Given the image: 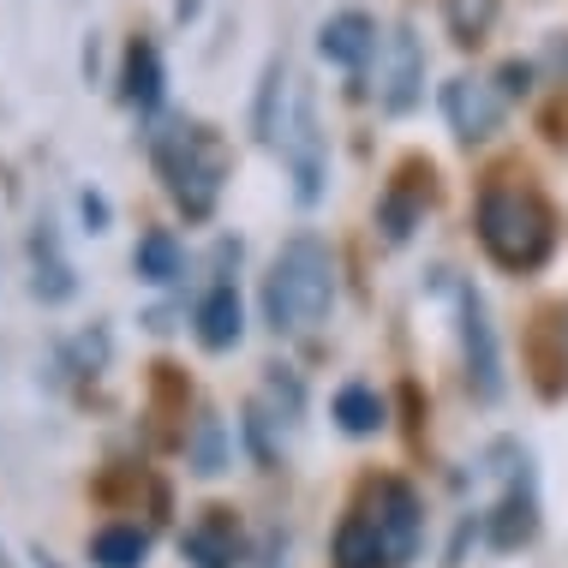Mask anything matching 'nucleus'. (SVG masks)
I'll return each mask as SVG.
<instances>
[{"mask_svg": "<svg viewBox=\"0 0 568 568\" xmlns=\"http://www.w3.org/2000/svg\"><path fill=\"white\" fill-rule=\"evenodd\" d=\"M144 557H150V532L138 520H109L90 539V562L97 568H144Z\"/></svg>", "mask_w": 568, "mask_h": 568, "instance_id": "nucleus-17", "label": "nucleus"}, {"mask_svg": "<svg viewBox=\"0 0 568 568\" xmlns=\"http://www.w3.org/2000/svg\"><path fill=\"white\" fill-rule=\"evenodd\" d=\"M425 90V42L407 19L389 24V37L377 42V109L383 114H407Z\"/></svg>", "mask_w": 568, "mask_h": 568, "instance_id": "nucleus-6", "label": "nucleus"}, {"mask_svg": "<svg viewBox=\"0 0 568 568\" xmlns=\"http://www.w3.org/2000/svg\"><path fill=\"white\" fill-rule=\"evenodd\" d=\"M132 270H138V282H150V287H174L180 275H186V245L168 234V227H150V234L132 245Z\"/></svg>", "mask_w": 568, "mask_h": 568, "instance_id": "nucleus-16", "label": "nucleus"}, {"mask_svg": "<svg viewBox=\"0 0 568 568\" xmlns=\"http://www.w3.org/2000/svg\"><path fill=\"white\" fill-rule=\"evenodd\" d=\"M37 568H60V562L49 557V550H37Z\"/></svg>", "mask_w": 568, "mask_h": 568, "instance_id": "nucleus-25", "label": "nucleus"}, {"mask_svg": "<svg viewBox=\"0 0 568 568\" xmlns=\"http://www.w3.org/2000/svg\"><path fill=\"white\" fill-rule=\"evenodd\" d=\"M282 150H287V162H294V197L300 204H317V197H324V180H329V150H324V132H317L312 90H294V114H287Z\"/></svg>", "mask_w": 568, "mask_h": 568, "instance_id": "nucleus-7", "label": "nucleus"}, {"mask_svg": "<svg viewBox=\"0 0 568 568\" xmlns=\"http://www.w3.org/2000/svg\"><path fill=\"white\" fill-rule=\"evenodd\" d=\"M264 324L275 335H305L329 317L335 305V252L324 234H294L282 240V252L270 257V275H264Z\"/></svg>", "mask_w": 568, "mask_h": 568, "instance_id": "nucleus-1", "label": "nucleus"}, {"mask_svg": "<svg viewBox=\"0 0 568 568\" xmlns=\"http://www.w3.org/2000/svg\"><path fill=\"white\" fill-rule=\"evenodd\" d=\"M287 114H294V97H287V54H270L264 60V79H257V102H252L257 144H282Z\"/></svg>", "mask_w": 568, "mask_h": 568, "instance_id": "nucleus-14", "label": "nucleus"}, {"mask_svg": "<svg viewBox=\"0 0 568 568\" xmlns=\"http://www.w3.org/2000/svg\"><path fill=\"white\" fill-rule=\"evenodd\" d=\"M479 245L503 270H539L557 245V222H550L545 197L527 186H485L479 197Z\"/></svg>", "mask_w": 568, "mask_h": 568, "instance_id": "nucleus-3", "label": "nucleus"}, {"mask_svg": "<svg viewBox=\"0 0 568 568\" xmlns=\"http://www.w3.org/2000/svg\"><path fill=\"white\" fill-rule=\"evenodd\" d=\"M532 79V67H520V60H509V67H503V97H527V84Z\"/></svg>", "mask_w": 568, "mask_h": 568, "instance_id": "nucleus-23", "label": "nucleus"}, {"mask_svg": "<svg viewBox=\"0 0 568 568\" xmlns=\"http://www.w3.org/2000/svg\"><path fill=\"white\" fill-rule=\"evenodd\" d=\"M443 24L455 42H485V30L497 24V0H443Z\"/></svg>", "mask_w": 568, "mask_h": 568, "instance_id": "nucleus-19", "label": "nucleus"}, {"mask_svg": "<svg viewBox=\"0 0 568 568\" xmlns=\"http://www.w3.org/2000/svg\"><path fill=\"white\" fill-rule=\"evenodd\" d=\"M335 568H389V562H383V545H377L372 520H365V509H353L342 527H335Z\"/></svg>", "mask_w": 568, "mask_h": 568, "instance_id": "nucleus-18", "label": "nucleus"}, {"mask_svg": "<svg viewBox=\"0 0 568 568\" xmlns=\"http://www.w3.org/2000/svg\"><path fill=\"white\" fill-rule=\"evenodd\" d=\"M377 19L372 12H359V7H342V12H329L324 24H317V54L329 60V67H365V60H377Z\"/></svg>", "mask_w": 568, "mask_h": 568, "instance_id": "nucleus-9", "label": "nucleus"}, {"mask_svg": "<svg viewBox=\"0 0 568 568\" xmlns=\"http://www.w3.org/2000/svg\"><path fill=\"white\" fill-rule=\"evenodd\" d=\"M503 90L490 79H473V72H460V79L443 84V120H449V132L460 144H485L490 132L503 126Z\"/></svg>", "mask_w": 568, "mask_h": 568, "instance_id": "nucleus-8", "label": "nucleus"}, {"mask_svg": "<svg viewBox=\"0 0 568 568\" xmlns=\"http://www.w3.org/2000/svg\"><path fill=\"white\" fill-rule=\"evenodd\" d=\"M162 97H168V72H162L156 42H132L126 60H120V102L132 114H156Z\"/></svg>", "mask_w": 568, "mask_h": 568, "instance_id": "nucleus-13", "label": "nucleus"}, {"mask_svg": "<svg viewBox=\"0 0 568 568\" xmlns=\"http://www.w3.org/2000/svg\"><path fill=\"white\" fill-rule=\"evenodd\" d=\"M455 287V324H460V359H467V389L479 402L503 395V347H497V324H490V305L473 282H449Z\"/></svg>", "mask_w": 568, "mask_h": 568, "instance_id": "nucleus-4", "label": "nucleus"}, {"mask_svg": "<svg viewBox=\"0 0 568 568\" xmlns=\"http://www.w3.org/2000/svg\"><path fill=\"white\" fill-rule=\"evenodd\" d=\"M180 550H186L192 568H240L245 545H240V527L227 509H210L204 520H192L186 539H180Z\"/></svg>", "mask_w": 568, "mask_h": 568, "instance_id": "nucleus-12", "label": "nucleus"}, {"mask_svg": "<svg viewBox=\"0 0 568 568\" xmlns=\"http://www.w3.org/2000/svg\"><path fill=\"white\" fill-rule=\"evenodd\" d=\"M79 216H84V227H90V234H109V222H114V204H109V197H102L97 186H84V192H79Z\"/></svg>", "mask_w": 568, "mask_h": 568, "instance_id": "nucleus-22", "label": "nucleus"}, {"mask_svg": "<svg viewBox=\"0 0 568 568\" xmlns=\"http://www.w3.org/2000/svg\"><path fill=\"white\" fill-rule=\"evenodd\" d=\"M192 335H197V347H210V353L240 347V335H245V305H240V287L227 282V275H216V282L204 287V300L192 305Z\"/></svg>", "mask_w": 568, "mask_h": 568, "instance_id": "nucleus-10", "label": "nucleus"}, {"mask_svg": "<svg viewBox=\"0 0 568 568\" xmlns=\"http://www.w3.org/2000/svg\"><path fill=\"white\" fill-rule=\"evenodd\" d=\"M150 156H156V174L168 180V197L180 204V216L210 222V210H216V197L227 186V144L222 138L210 126L180 120V126H162L150 138Z\"/></svg>", "mask_w": 568, "mask_h": 568, "instance_id": "nucleus-2", "label": "nucleus"}, {"mask_svg": "<svg viewBox=\"0 0 568 568\" xmlns=\"http://www.w3.org/2000/svg\"><path fill=\"white\" fill-rule=\"evenodd\" d=\"M329 419L342 425L347 437H377L383 425H389V402L372 389V383H342L329 402Z\"/></svg>", "mask_w": 568, "mask_h": 568, "instance_id": "nucleus-15", "label": "nucleus"}, {"mask_svg": "<svg viewBox=\"0 0 568 568\" xmlns=\"http://www.w3.org/2000/svg\"><path fill=\"white\" fill-rule=\"evenodd\" d=\"M359 509H365V520H372V532H377V545H383V562L407 568L413 550H419V532H425L419 490L402 485V479H383V485H372V497H365Z\"/></svg>", "mask_w": 568, "mask_h": 568, "instance_id": "nucleus-5", "label": "nucleus"}, {"mask_svg": "<svg viewBox=\"0 0 568 568\" xmlns=\"http://www.w3.org/2000/svg\"><path fill=\"white\" fill-rule=\"evenodd\" d=\"M192 467L204 473V479H216V473L227 467V432H222L216 413H204V419H197V432H192Z\"/></svg>", "mask_w": 568, "mask_h": 568, "instance_id": "nucleus-20", "label": "nucleus"}, {"mask_svg": "<svg viewBox=\"0 0 568 568\" xmlns=\"http://www.w3.org/2000/svg\"><path fill=\"white\" fill-rule=\"evenodd\" d=\"M425 210V197H407L402 186L389 192V204H383V227H389V240H407L413 234V216Z\"/></svg>", "mask_w": 568, "mask_h": 568, "instance_id": "nucleus-21", "label": "nucleus"}, {"mask_svg": "<svg viewBox=\"0 0 568 568\" xmlns=\"http://www.w3.org/2000/svg\"><path fill=\"white\" fill-rule=\"evenodd\" d=\"M252 568H287V539H264V550H257Z\"/></svg>", "mask_w": 568, "mask_h": 568, "instance_id": "nucleus-24", "label": "nucleus"}, {"mask_svg": "<svg viewBox=\"0 0 568 568\" xmlns=\"http://www.w3.org/2000/svg\"><path fill=\"white\" fill-rule=\"evenodd\" d=\"M30 294H37L42 305H60V300L79 294L72 257L60 252V234H54V222H49V216L30 227Z\"/></svg>", "mask_w": 568, "mask_h": 568, "instance_id": "nucleus-11", "label": "nucleus"}]
</instances>
